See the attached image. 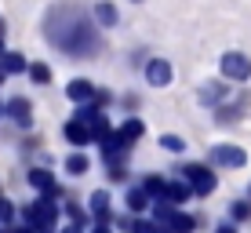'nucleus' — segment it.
<instances>
[{
	"label": "nucleus",
	"mask_w": 251,
	"mask_h": 233,
	"mask_svg": "<svg viewBox=\"0 0 251 233\" xmlns=\"http://www.w3.org/2000/svg\"><path fill=\"white\" fill-rule=\"evenodd\" d=\"M44 37H48L51 48H58L69 58H88L99 48V33H95L88 11L80 4H73V0L55 4L44 15Z\"/></svg>",
	"instance_id": "f257e3e1"
},
{
	"label": "nucleus",
	"mask_w": 251,
	"mask_h": 233,
	"mask_svg": "<svg viewBox=\"0 0 251 233\" xmlns=\"http://www.w3.org/2000/svg\"><path fill=\"white\" fill-rule=\"evenodd\" d=\"M22 215H25V222H29L33 230L48 233V230H55V222H58V204H55V197H40V201L25 204Z\"/></svg>",
	"instance_id": "f03ea898"
},
{
	"label": "nucleus",
	"mask_w": 251,
	"mask_h": 233,
	"mask_svg": "<svg viewBox=\"0 0 251 233\" xmlns=\"http://www.w3.org/2000/svg\"><path fill=\"white\" fill-rule=\"evenodd\" d=\"M182 179L193 186L197 197L215 193V186H219V175L211 171V164H186V168H182Z\"/></svg>",
	"instance_id": "7ed1b4c3"
},
{
	"label": "nucleus",
	"mask_w": 251,
	"mask_h": 233,
	"mask_svg": "<svg viewBox=\"0 0 251 233\" xmlns=\"http://www.w3.org/2000/svg\"><path fill=\"white\" fill-rule=\"evenodd\" d=\"M222 66V77L226 80H251V58L244 51H226V55L219 58Z\"/></svg>",
	"instance_id": "20e7f679"
},
{
	"label": "nucleus",
	"mask_w": 251,
	"mask_h": 233,
	"mask_svg": "<svg viewBox=\"0 0 251 233\" xmlns=\"http://www.w3.org/2000/svg\"><path fill=\"white\" fill-rule=\"evenodd\" d=\"M207 160L215 164V168H244L248 164V150H240V146H211V153H207Z\"/></svg>",
	"instance_id": "39448f33"
},
{
	"label": "nucleus",
	"mask_w": 251,
	"mask_h": 233,
	"mask_svg": "<svg viewBox=\"0 0 251 233\" xmlns=\"http://www.w3.org/2000/svg\"><path fill=\"white\" fill-rule=\"evenodd\" d=\"M146 84L150 88H168L171 84V62L168 58H150L146 62Z\"/></svg>",
	"instance_id": "423d86ee"
},
{
	"label": "nucleus",
	"mask_w": 251,
	"mask_h": 233,
	"mask_svg": "<svg viewBox=\"0 0 251 233\" xmlns=\"http://www.w3.org/2000/svg\"><path fill=\"white\" fill-rule=\"evenodd\" d=\"M95 95H99V88H95L91 80H84V77H73V80L66 84V99H69V102L88 106V102H95Z\"/></svg>",
	"instance_id": "0eeeda50"
},
{
	"label": "nucleus",
	"mask_w": 251,
	"mask_h": 233,
	"mask_svg": "<svg viewBox=\"0 0 251 233\" xmlns=\"http://www.w3.org/2000/svg\"><path fill=\"white\" fill-rule=\"evenodd\" d=\"M4 113L11 117L19 128H33V102H29V99H22V95L7 102V106H4Z\"/></svg>",
	"instance_id": "6e6552de"
},
{
	"label": "nucleus",
	"mask_w": 251,
	"mask_h": 233,
	"mask_svg": "<svg viewBox=\"0 0 251 233\" xmlns=\"http://www.w3.org/2000/svg\"><path fill=\"white\" fill-rule=\"evenodd\" d=\"M88 208H91V215H95V222L109 226V219H113V208H109V193H106V189H95L91 201H88Z\"/></svg>",
	"instance_id": "1a4fd4ad"
},
{
	"label": "nucleus",
	"mask_w": 251,
	"mask_h": 233,
	"mask_svg": "<svg viewBox=\"0 0 251 233\" xmlns=\"http://www.w3.org/2000/svg\"><path fill=\"white\" fill-rule=\"evenodd\" d=\"M29 186L40 189L44 197H58V186H55V175H51L48 168H33L29 171Z\"/></svg>",
	"instance_id": "9d476101"
},
{
	"label": "nucleus",
	"mask_w": 251,
	"mask_h": 233,
	"mask_svg": "<svg viewBox=\"0 0 251 233\" xmlns=\"http://www.w3.org/2000/svg\"><path fill=\"white\" fill-rule=\"evenodd\" d=\"M62 135H66V142H69V146H88V142L95 139L91 128H88V124H80V120H66Z\"/></svg>",
	"instance_id": "9b49d317"
},
{
	"label": "nucleus",
	"mask_w": 251,
	"mask_h": 233,
	"mask_svg": "<svg viewBox=\"0 0 251 233\" xmlns=\"http://www.w3.org/2000/svg\"><path fill=\"white\" fill-rule=\"evenodd\" d=\"M124 204H127V215H142L146 208H153V197L146 193L142 186L138 189H127V197H124Z\"/></svg>",
	"instance_id": "f8f14e48"
},
{
	"label": "nucleus",
	"mask_w": 251,
	"mask_h": 233,
	"mask_svg": "<svg viewBox=\"0 0 251 233\" xmlns=\"http://www.w3.org/2000/svg\"><path fill=\"white\" fill-rule=\"evenodd\" d=\"M0 66H4V73H29V66H33V62H25L22 51H7Z\"/></svg>",
	"instance_id": "ddd939ff"
},
{
	"label": "nucleus",
	"mask_w": 251,
	"mask_h": 233,
	"mask_svg": "<svg viewBox=\"0 0 251 233\" xmlns=\"http://www.w3.org/2000/svg\"><path fill=\"white\" fill-rule=\"evenodd\" d=\"M95 19H99L102 29H109V26H117L120 15H117V7L109 4V0H102V4H95Z\"/></svg>",
	"instance_id": "4468645a"
},
{
	"label": "nucleus",
	"mask_w": 251,
	"mask_h": 233,
	"mask_svg": "<svg viewBox=\"0 0 251 233\" xmlns=\"http://www.w3.org/2000/svg\"><path fill=\"white\" fill-rule=\"evenodd\" d=\"M142 131H146V124H142L138 117H127L124 124H120V139H124L127 146H131L135 139H142Z\"/></svg>",
	"instance_id": "2eb2a0df"
},
{
	"label": "nucleus",
	"mask_w": 251,
	"mask_h": 233,
	"mask_svg": "<svg viewBox=\"0 0 251 233\" xmlns=\"http://www.w3.org/2000/svg\"><path fill=\"white\" fill-rule=\"evenodd\" d=\"M178 208L168 201V197H160V201H153V222H160V226H168L171 222V215H175Z\"/></svg>",
	"instance_id": "dca6fc26"
},
{
	"label": "nucleus",
	"mask_w": 251,
	"mask_h": 233,
	"mask_svg": "<svg viewBox=\"0 0 251 233\" xmlns=\"http://www.w3.org/2000/svg\"><path fill=\"white\" fill-rule=\"evenodd\" d=\"M168 230L171 233H193L197 230V219H193V215H186V211H175V215H171V222H168Z\"/></svg>",
	"instance_id": "f3484780"
},
{
	"label": "nucleus",
	"mask_w": 251,
	"mask_h": 233,
	"mask_svg": "<svg viewBox=\"0 0 251 233\" xmlns=\"http://www.w3.org/2000/svg\"><path fill=\"white\" fill-rule=\"evenodd\" d=\"M189 193H193V186H189L186 179H182V182H168V193H164V197H168L171 204H186V201H189Z\"/></svg>",
	"instance_id": "a211bd4d"
},
{
	"label": "nucleus",
	"mask_w": 251,
	"mask_h": 233,
	"mask_svg": "<svg viewBox=\"0 0 251 233\" xmlns=\"http://www.w3.org/2000/svg\"><path fill=\"white\" fill-rule=\"evenodd\" d=\"M142 189L153 197V201H160V197L168 193V182H164L160 175H146V179H142Z\"/></svg>",
	"instance_id": "6ab92c4d"
},
{
	"label": "nucleus",
	"mask_w": 251,
	"mask_h": 233,
	"mask_svg": "<svg viewBox=\"0 0 251 233\" xmlns=\"http://www.w3.org/2000/svg\"><path fill=\"white\" fill-rule=\"evenodd\" d=\"M222 99H226V88H219V84H204L201 88V102L204 106H219Z\"/></svg>",
	"instance_id": "aec40b11"
},
{
	"label": "nucleus",
	"mask_w": 251,
	"mask_h": 233,
	"mask_svg": "<svg viewBox=\"0 0 251 233\" xmlns=\"http://www.w3.org/2000/svg\"><path fill=\"white\" fill-rule=\"evenodd\" d=\"M88 168H91V160L84 157V153H69V157H66V171H69V175H84Z\"/></svg>",
	"instance_id": "412c9836"
},
{
	"label": "nucleus",
	"mask_w": 251,
	"mask_h": 233,
	"mask_svg": "<svg viewBox=\"0 0 251 233\" xmlns=\"http://www.w3.org/2000/svg\"><path fill=\"white\" fill-rule=\"evenodd\" d=\"M29 80H33V84H48V80H51V70H48L44 62H33V66H29Z\"/></svg>",
	"instance_id": "4be33fe9"
},
{
	"label": "nucleus",
	"mask_w": 251,
	"mask_h": 233,
	"mask_svg": "<svg viewBox=\"0 0 251 233\" xmlns=\"http://www.w3.org/2000/svg\"><path fill=\"white\" fill-rule=\"evenodd\" d=\"M229 211H233V222H248L251 219V201H237Z\"/></svg>",
	"instance_id": "5701e85b"
},
{
	"label": "nucleus",
	"mask_w": 251,
	"mask_h": 233,
	"mask_svg": "<svg viewBox=\"0 0 251 233\" xmlns=\"http://www.w3.org/2000/svg\"><path fill=\"white\" fill-rule=\"evenodd\" d=\"M160 146H164L168 153H182V150H186V142L178 139V135H160Z\"/></svg>",
	"instance_id": "b1692460"
},
{
	"label": "nucleus",
	"mask_w": 251,
	"mask_h": 233,
	"mask_svg": "<svg viewBox=\"0 0 251 233\" xmlns=\"http://www.w3.org/2000/svg\"><path fill=\"white\" fill-rule=\"evenodd\" d=\"M91 135H95V139H106V135H113V128H109V120L106 117H99V120H95V124H91Z\"/></svg>",
	"instance_id": "393cba45"
},
{
	"label": "nucleus",
	"mask_w": 251,
	"mask_h": 233,
	"mask_svg": "<svg viewBox=\"0 0 251 233\" xmlns=\"http://www.w3.org/2000/svg\"><path fill=\"white\" fill-rule=\"evenodd\" d=\"M66 219L76 222V226H84V222H88V215H84V208H76V204H66Z\"/></svg>",
	"instance_id": "a878e982"
},
{
	"label": "nucleus",
	"mask_w": 251,
	"mask_h": 233,
	"mask_svg": "<svg viewBox=\"0 0 251 233\" xmlns=\"http://www.w3.org/2000/svg\"><path fill=\"white\" fill-rule=\"evenodd\" d=\"M0 222H11V226H15V204L4 201V197H0Z\"/></svg>",
	"instance_id": "bb28decb"
},
{
	"label": "nucleus",
	"mask_w": 251,
	"mask_h": 233,
	"mask_svg": "<svg viewBox=\"0 0 251 233\" xmlns=\"http://www.w3.org/2000/svg\"><path fill=\"white\" fill-rule=\"evenodd\" d=\"M7 233H40V230H33V226H29V222H22V226H11V230H7Z\"/></svg>",
	"instance_id": "cd10ccee"
},
{
	"label": "nucleus",
	"mask_w": 251,
	"mask_h": 233,
	"mask_svg": "<svg viewBox=\"0 0 251 233\" xmlns=\"http://www.w3.org/2000/svg\"><path fill=\"white\" fill-rule=\"evenodd\" d=\"M215 233H237V226H233V222H222V226H215Z\"/></svg>",
	"instance_id": "c85d7f7f"
},
{
	"label": "nucleus",
	"mask_w": 251,
	"mask_h": 233,
	"mask_svg": "<svg viewBox=\"0 0 251 233\" xmlns=\"http://www.w3.org/2000/svg\"><path fill=\"white\" fill-rule=\"evenodd\" d=\"M58 233H84V226H76V222H69L66 230H58Z\"/></svg>",
	"instance_id": "c756f323"
},
{
	"label": "nucleus",
	"mask_w": 251,
	"mask_h": 233,
	"mask_svg": "<svg viewBox=\"0 0 251 233\" xmlns=\"http://www.w3.org/2000/svg\"><path fill=\"white\" fill-rule=\"evenodd\" d=\"M91 233H113V230H109V226H102V222H95V230Z\"/></svg>",
	"instance_id": "7c9ffc66"
},
{
	"label": "nucleus",
	"mask_w": 251,
	"mask_h": 233,
	"mask_svg": "<svg viewBox=\"0 0 251 233\" xmlns=\"http://www.w3.org/2000/svg\"><path fill=\"white\" fill-rule=\"evenodd\" d=\"M4 77H7V73H4V66H0V80H4Z\"/></svg>",
	"instance_id": "2f4dec72"
},
{
	"label": "nucleus",
	"mask_w": 251,
	"mask_h": 233,
	"mask_svg": "<svg viewBox=\"0 0 251 233\" xmlns=\"http://www.w3.org/2000/svg\"><path fill=\"white\" fill-rule=\"evenodd\" d=\"M0 37H4V22H0Z\"/></svg>",
	"instance_id": "473e14b6"
},
{
	"label": "nucleus",
	"mask_w": 251,
	"mask_h": 233,
	"mask_svg": "<svg viewBox=\"0 0 251 233\" xmlns=\"http://www.w3.org/2000/svg\"><path fill=\"white\" fill-rule=\"evenodd\" d=\"M0 233H7V230H4V226H0Z\"/></svg>",
	"instance_id": "72a5a7b5"
}]
</instances>
